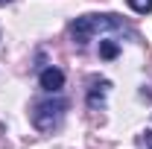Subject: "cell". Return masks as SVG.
Segmentation results:
<instances>
[{
  "instance_id": "cell-6",
  "label": "cell",
  "mask_w": 152,
  "mask_h": 149,
  "mask_svg": "<svg viewBox=\"0 0 152 149\" xmlns=\"http://www.w3.org/2000/svg\"><path fill=\"white\" fill-rule=\"evenodd\" d=\"M146 140H149V149H152V137H149V131H146Z\"/></svg>"
},
{
  "instance_id": "cell-4",
  "label": "cell",
  "mask_w": 152,
  "mask_h": 149,
  "mask_svg": "<svg viewBox=\"0 0 152 149\" xmlns=\"http://www.w3.org/2000/svg\"><path fill=\"white\" fill-rule=\"evenodd\" d=\"M117 53H120V47H117L114 41H102V44H99V56L102 58H114Z\"/></svg>"
},
{
  "instance_id": "cell-7",
  "label": "cell",
  "mask_w": 152,
  "mask_h": 149,
  "mask_svg": "<svg viewBox=\"0 0 152 149\" xmlns=\"http://www.w3.org/2000/svg\"><path fill=\"white\" fill-rule=\"evenodd\" d=\"M0 3H12V0H0Z\"/></svg>"
},
{
  "instance_id": "cell-1",
  "label": "cell",
  "mask_w": 152,
  "mask_h": 149,
  "mask_svg": "<svg viewBox=\"0 0 152 149\" xmlns=\"http://www.w3.org/2000/svg\"><path fill=\"white\" fill-rule=\"evenodd\" d=\"M105 29H123L126 32V23L120 15H82V18H76L70 23V35L73 41L82 47V44H88V38L96 35V32H105Z\"/></svg>"
},
{
  "instance_id": "cell-2",
  "label": "cell",
  "mask_w": 152,
  "mask_h": 149,
  "mask_svg": "<svg viewBox=\"0 0 152 149\" xmlns=\"http://www.w3.org/2000/svg\"><path fill=\"white\" fill-rule=\"evenodd\" d=\"M64 111H67V102H64V99H47V102H38L35 111H32V123H35L38 131H53V129H58Z\"/></svg>"
},
{
  "instance_id": "cell-5",
  "label": "cell",
  "mask_w": 152,
  "mask_h": 149,
  "mask_svg": "<svg viewBox=\"0 0 152 149\" xmlns=\"http://www.w3.org/2000/svg\"><path fill=\"white\" fill-rule=\"evenodd\" d=\"M129 6H132L134 12H140V15L152 12V0H129Z\"/></svg>"
},
{
  "instance_id": "cell-3",
  "label": "cell",
  "mask_w": 152,
  "mask_h": 149,
  "mask_svg": "<svg viewBox=\"0 0 152 149\" xmlns=\"http://www.w3.org/2000/svg\"><path fill=\"white\" fill-rule=\"evenodd\" d=\"M41 88L44 91H50V93H56L61 91V85H64V73L58 70V67H47V70H41Z\"/></svg>"
}]
</instances>
